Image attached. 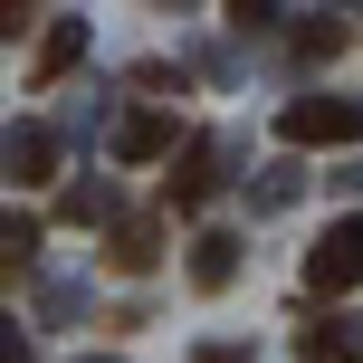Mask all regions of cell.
<instances>
[{
  "label": "cell",
  "instance_id": "cell-9",
  "mask_svg": "<svg viewBox=\"0 0 363 363\" xmlns=\"http://www.w3.org/2000/svg\"><path fill=\"white\" fill-rule=\"evenodd\" d=\"M296 48H306V57H335V48H345V19H306V29H296Z\"/></svg>",
  "mask_w": 363,
  "mask_h": 363
},
{
  "label": "cell",
  "instance_id": "cell-1",
  "mask_svg": "<svg viewBox=\"0 0 363 363\" xmlns=\"http://www.w3.org/2000/svg\"><path fill=\"white\" fill-rule=\"evenodd\" d=\"M277 134L287 144H363V106H345V96H296L277 115Z\"/></svg>",
  "mask_w": 363,
  "mask_h": 363
},
{
  "label": "cell",
  "instance_id": "cell-2",
  "mask_svg": "<svg viewBox=\"0 0 363 363\" xmlns=\"http://www.w3.org/2000/svg\"><path fill=\"white\" fill-rule=\"evenodd\" d=\"M354 277H363V211H354V220H335V230L306 249V287H315V296L354 287Z\"/></svg>",
  "mask_w": 363,
  "mask_h": 363
},
{
  "label": "cell",
  "instance_id": "cell-6",
  "mask_svg": "<svg viewBox=\"0 0 363 363\" xmlns=\"http://www.w3.org/2000/svg\"><path fill=\"white\" fill-rule=\"evenodd\" d=\"M153 239H163V230H153V220H115V239H106V258H115V268H125V277H144L153 258H163V249H153Z\"/></svg>",
  "mask_w": 363,
  "mask_h": 363
},
{
  "label": "cell",
  "instance_id": "cell-7",
  "mask_svg": "<svg viewBox=\"0 0 363 363\" xmlns=\"http://www.w3.org/2000/svg\"><path fill=\"white\" fill-rule=\"evenodd\" d=\"M211 191H220V172H211V153H191V163L172 172V201H182V211H201V201H211Z\"/></svg>",
  "mask_w": 363,
  "mask_h": 363
},
{
  "label": "cell",
  "instance_id": "cell-8",
  "mask_svg": "<svg viewBox=\"0 0 363 363\" xmlns=\"http://www.w3.org/2000/svg\"><path fill=\"white\" fill-rule=\"evenodd\" d=\"M77 48H86V29H77V19H57V29H48V48H38V77L77 67Z\"/></svg>",
  "mask_w": 363,
  "mask_h": 363
},
{
  "label": "cell",
  "instance_id": "cell-3",
  "mask_svg": "<svg viewBox=\"0 0 363 363\" xmlns=\"http://www.w3.org/2000/svg\"><path fill=\"white\" fill-rule=\"evenodd\" d=\"M230 277H239V239H230V230H201V239H191V287L220 296Z\"/></svg>",
  "mask_w": 363,
  "mask_h": 363
},
{
  "label": "cell",
  "instance_id": "cell-10",
  "mask_svg": "<svg viewBox=\"0 0 363 363\" xmlns=\"http://www.w3.org/2000/svg\"><path fill=\"white\" fill-rule=\"evenodd\" d=\"M0 249H10V268H19V258L38 249V220H19V211H10V220H0Z\"/></svg>",
  "mask_w": 363,
  "mask_h": 363
},
{
  "label": "cell",
  "instance_id": "cell-5",
  "mask_svg": "<svg viewBox=\"0 0 363 363\" xmlns=\"http://www.w3.org/2000/svg\"><path fill=\"white\" fill-rule=\"evenodd\" d=\"M115 153H125V163H163V153H172V115H125Z\"/></svg>",
  "mask_w": 363,
  "mask_h": 363
},
{
  "label": "cell",
  "instance_id": "cell-4",
  "mask_svg": "<svg viewBox=\"0 0 363 363\" xmlns=\"http://www.w3.org/2000/svg\"><path fill=\"white\" fill-rule=\"evenodd\" d=\"M10 172L19 182H48L57 172V134L48 125H10Z\"/></svg>",
  "mask_w": 363,
  "mask_h": 363
}]
</instances>
